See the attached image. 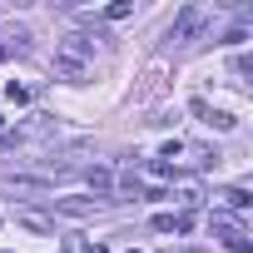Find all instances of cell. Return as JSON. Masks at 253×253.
Segmentation results:
<instances>
[{
  "label": "cell",
  "mask_w": 253,
  "mask_h": 253,
  "mask_svg": "<svg viewBox=\"0 0 253 253\" xmlns=\"http://www.w3.org/2000/svg\"><path fill=\"white\" fill-rule=\"evenodd\" d=\"M89 65H94V40H89V35H65V40L55 45V80L84 84Z\"/></svg>",
  "instance_id": "cell-1"
},
{
  "label": "cell",
  "mask_w": 253,
  "mask_h": 253,
  "mask_svg": "<svg viewBox=\"0 0 253 253\" xmlns=\"http://www.w3.org/2000/svg\"><path fill=\"white\" fill-rule=\"evenodd\" d=\"M213 25V5H199V0H194V5H184L179 15H174V25H169V40L174 45H194L204 30Z\"/></svg>",
  "instance_id": "cell-2"
},
{
  "label": "cell",
  "mask_w": 253,
  "mask_h": 253,
  "mask_svg": "<svg viewBox=\"0 0 253 253\" xmlns=\"http://www.w3.org/2000/svg\"><path fill=\"white\" fill-rule=\"evenodd\" d=\"M209 228H213V238L228 248V253H248L253 248V238H248V228L238 223V218H228V213H218L213 209V218H209Z\"/></svg>",
  "instance_id": "cell-3"
},
{
  "label": "cell",
  "mask_w": 253,
  "mask_h": 253,
  "mask_svg": "<svg viewBox=\"0 0 253 253\" xmlns=\"http://www.w3.org/2000/svg\"><path fill=\"white\" fill-rule=\"evenodd\" d=\"M55 134V114H30L10 129V144H30V139H50Z\"/></svg>",
  "instance_id": "cell-4"
},
{
  "label": "cell",
  "mask_w": 253,
  "mask_h": 253,
  "mask_svg": "<svg viewBox=\"0 0 253 253\" xmlns=\"http://www.w3.org/2000/svg\"><path fill=\"white\" fill-rule=\"evenodd\" d=\"M30 55V30L25 25H0V60H20Z\"/></svg>",
  "instance_id": "cell-5"
},
{
  "label": "cell",
  "mask_w": 253,
  "mask_h": 253,
  "mask_svg": "<svg viewBox=\"0 0 253 253\" xmlns=\"http://www.w3.org/2000/svg\"><path fill=\"white\" fill-rule=\"evenodd\" d=\"M189 109H194V114H199V119H204V124H209V129H233V124H238V119H233V114H228V109H209V104H204V99H194V104H189Z\"/></svg>",
  "instance_id": "cell-6"
},
{
  "label": "cell",
  "mask_w": 253,
  "mask_h": 253,
  "mask_svg": "<svg viewBox=\"0 0 253 253\" xmlns=\"http://www.w3.org/2000/svg\"><path fill=\"white\" fill-rule=\"evenodd\" d=\"M194 228V213H154V233H189Z\"/></svg>",
  "instance_id": "cell-7"
},
{
  "label": "cell",
  "mask_w": 253,
  "mask_h": 253,
  "mask_svg": "<svg viewBox=\"0 0 253 253\" xmlns=\"http://www.w3.org/2000/svg\"><path fill=\"white\" fill-rule=\"evenodd\" d=\"M50 204H55V213H65V218H89V213L99 209L94 199H50Z\"/></svg>",
  "instance_id": "cell-8"
},
{
  "label": "cell",
  "mask_w": 253,
  "mask_h": 253,
  "mask_svg": "<svg viewBox=\"0 0 253 253\" xmlns=\"http://www.w3.org/2000/svg\"><path fill=\"white\" fill-rule=\"evenodd\" d=\"M164 75H169L164 65H149V75H144V89H139V99H159V94H164Z\"/></svg>",
  "instance_id": "cell-9"
},
{
  "label": "cell",
  "mask_w": 253,
  "mask_h": 253,
  "mask_svg": "<svg viewBox=\"0 0 253 253\" xmlns=\"http://www.w3.org/2000/svg\"><path fill=\"white\" fill-rule=\"evenodd\" d=\"M89 189H94V194H99V199H114V174H109V169H99V164H94V169H89Z\"/></svg>",
  "instance_id": "cell-10"
},
{
  "label": "cell",
  "mask_w": 253,
  "mask_h": 253,
  "mask_svg": "<svg viewBox=\"0 0 253 253\" xmlns=\"http://www.w3.org/2000/svg\"><path fill=\"white\" fill-rule=\"evenodd\" d=\"M184 154H194V164H199V169H218V159H223L213 144H194V149H184Z\"/></svg>",
  "instance_id": "cell-11"
},
{
  "label": "cell",
  "mask_w": 253,
  "mask_h": 253,
  "mask_svg": "<svg viewBox=\"0 0 253 253\" xmlns=\"http://www.w3.org/2000/svg\"><path fill=\"white\" fill-rule=\"evenodd\" d=\"M15 223H20V228H30V233H55V223H50L45 213H30V209H25V213H15Z\"/></svg>",
  "instance_id": "cell-12"
},
{
  "label": "cell",
  "mask_w": 253,
  "mask_h": 253,
  "mask_svg": "<svg viewBox=\"0 0 253 253\" xmlns=\"http://www.w3.org/2000/svg\"><path fill=\"white\" fill-rule=\"evenodd\" d=\"M129 15H134V0H114V5L99 10V20H129Z\"/></svg>",
  "instance_id": "cell-13"
},
{
  "label": "cell",
  "mask_w": 253,
  "mask_h": 253,
  "mask_svg": "<svg viewBox=\"0 0 253 253\" xmlns=\"http://www.w3.org/2000/svg\"><path fill=\"white\" fill-rule=\"evenodd\" d=\"M228 75H233V84H248V75H253V60H248V55H233Z\"/></svg>",
  "instance_id": "cell-14"
},
{
  "label": "cell",
  "mask_w": 253,
  "mask_h": 253,
  "mask_svg": "<svg viewBox=\"0 0 253 253\" xmlns=\"http://www.w3.org/2000/svg\"><path fill=\"white\" fill-rule=\"evenodd\" d=\"M218 199H223V204H228V209H238V213H243V209H248V204H253V194H248V189H223V194H218Z\"/></svg>",
  "instance_id": "cell-15"
},
{
  "label": "cell",
  "mask_w": 253,
  "mask_h": 253,
  "mask_svg": "<svg viewBox=\"0 0 253 253\" xmlns=\"http://www.w3.org/2000/svg\"><path fill=\"white\" fill-rule=\"evenodd\" d=\"M5 99H10V104H30V89H25V84H15V80H10V84H5Z\"/></svg>",
  "instance_id": "cell-16"
},
{
  "label": "cell",
  "mask_w": 253,
  "mask_h": 253,
  "mask_svg": "<svg viewBox=\"0 0 253 253\" xmlns=\"http://www.w3.org/2000/svg\"><path fill=\"white\" fill-rule=\"evenodd\" d=\"M124 253H139V248H124Z\"/></svg>",
  "instance_id": "cell-17"
},
{
  "label": "cell",
  "mask_w": 253,
  "mask_h": 253,
  "mask_svg": "<svg viewBox=\"0 0 253 253\" xmlns=\"http://www.w3.org/2000/svg\"><path fill=\"white\" fill-rule=\"evenodd\" d=\"M0 124H5V119H0Z\"/></svg>",
  "instance_id": "cell-18"
}]
</instances>
